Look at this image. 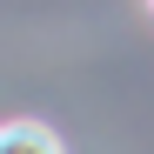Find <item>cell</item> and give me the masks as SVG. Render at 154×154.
I'll return each mask as SVG.
<instances>
[{
  "label": "cell",
  "instance_id": "1",
  "mask_svg": "<svg viewBox=\"0 0 154 154\" xmlns=\"http://www.w3.org/2000/svg\"><path fill=\"white\" fill-rule=\"evenodd\" d=\"M0 154H60V141L40 121H7L0 127Z\"/></svg>",
  "mask_w": 154,
  "mask_h": 154
}]
</instances>
